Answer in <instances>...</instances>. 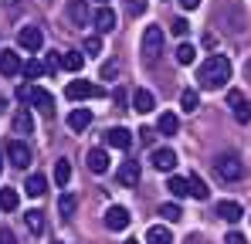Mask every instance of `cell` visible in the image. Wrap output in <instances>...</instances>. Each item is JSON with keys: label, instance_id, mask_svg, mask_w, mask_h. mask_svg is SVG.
I'll use <instances>...</instances> for the list:
<instances>
[{"label": "cell", "instance_id": "cell-1", "mask_svg": "<svg viewBox=\"0 0 251 244\" xmlns=\"http://www.w3.org/2000/svg\"><path fill=\"white\" fill-rule=\"evenodd\" d=\"M197 81H201L204 88H224V85L231 81V61H227L224 54H210L207 61L201 65Z\"/></svg>", "mask_w": 251, "mask_h": 244}, {"label": "cell", "instance_id": "cell-2", "mask_svg": "<svg viewBox=\"0 0 251 244\" xmlns=\"http://www.w3.org/2000/svg\"><path fill=\"white\" fill-rule=\"evenodd\" d=\"M210 166H214L217 180H224V183H238L245 176V166H241V156L238 153H221V156H214Z\"/></svg>", "mask_w": 251, "mask_h": 244}, {"label": "cell", "instance_id": "cell-3", "mask_svg": "<svg viewBox=\"0 0 251 244\" xmlns=\"http://www.w3.org/2000/svg\"><path fill=\"white\" fill-rule=\"evenodd\" d=\"M99 95H105V92H102V85H95V81L75 78V81H68V85H65V98H72V102H82V98H99Z\"/></svg>", "mask_w": 251, "mask_h": 244}, {"label": "cell", "instance_id": "cell-4", "mask_svg": "<svg viewBox=\"0 0 251 244\" xmlns=\"http://www.w3.org/2000/svg\"><path fill=\"white\" fill-rule=\"evenodd\" d=\"M7 160L14 163L17 170H27V166H31V146L21 143V139H14V143L7 146Z\"/></svg>", "mask_w": 251, "mask_h": 244}, {"label": "cell", "instance_id": "cell-5", "mask_svg": "<svg viewBox=\"0 0 251 244\" xmlns=\"http://www.w3.org/2000/svg\"><path fill=\"white\" fill-rule=\"evenodd\" d=\"M129 220H132V217H129V210H126L123 203H112V207L105 210V227H109V231H126Z\"/></svg>", "mask_w": 251, "mask_h": 244}, {"label": "cell", "instance_id": "cell-6", "mask_svg": "<svg viewBox=\"0 0 251 244\" xmlns=\"http://www.w3.org/2000/svg\"><path fill=\"white\" fill-rule=\"evenodd\" d=\"M214 214L221 217V220H227V224H238L241 217H245V207L238 200H221L217 207H214Z\"/></svg>", "mask_w": 251, "mask_h": 244}, {"label": "cell", "instance_id": "cell-7", "mask_svg": "<svg viewBox=\"0 0 251 244\" xmlns=\"http://www.w3.org/2000/svg\"><path fill=\"white\" fill-rule=\"evenodd\" d=\"M21 72H24L21 54H17V51H0V75H3V78H14V75H21Z\"/></svg>", "mask_w": 251, "mask_h": 244}, {"label": "cell", "instance_id": "cell-8", "mask_svg": "<svg viewBox=\"0 0 251 244\" xmlns=\"http://www.w3.org/2000/svg\"><path fill=\"white\" fill-rule=\"evenodd\" d=\"M160 48H163V31L160 27H146L143 31V54L153 58V54H160Z\"/></svg>", "mask_w": 251, "mask_h": 244}, {"label": "cell", "instance_id": "cell-9", "mask_svg": "<svg viewBox=\"0 0 251 244\" xmlns=\"http://www.w3.org/2000/svg\"><path fill=\"white\" fill-rule=\"evenodd\" d=\"M150 163H153L156 170H163V173H170V170L176 166V153H173L170 146H160V149H153V153H150Z\"/></svg>", "mask_w": 251, "mask_h": 244}, {"label": "cell", "instance_id": "cell-10", "mask_svg": "<svg viewBox=\"0 0 251 244\" xmlns=\"http://www.w3.org/2000/svg\"><path fill=\"white\" fill-rule=\"evenodd\" d=\"M17 41H21V48H24V51H41L44 34H41V27H21Z\"/></svg>", "mask_w": 251, "mask_h": 244}, {"label": "cell", "instance_id": "cell-11", "mask_svg": "<svg viewBox=\"0 0 251 244\" xmlns=\"http://www.w3.org/2000/svg\"><path fill=\"white\" fill-rule=\"evenodd\" d=\"M105 143H109L112 149H129V146H132V136H129V129H123V125H112V129L105 132Z\"/></svg>", "mask_w": 251, "mask_h": 244}, {"label": "cell", "instance_id": "cell-12", "mask_svg": "<svg viewBox=\"0 0 251 244\" xmlns=\"http://www.w3.org/2000/svg\"><path fill=\"white\" fill-rule=\"evenodd\" d=\"M116 21H119V17H116V10H112V7H99V10H95V27H99L102 34L116 31Z\"/></svg>", "mask_w": 251, "mask_h": 244}, {"label": "cell", "instance_id": "cell-13", "mask_svg": "<svg viewBox=\"0 0 251 244\" xmlns=\"http://www.w3.org/2000/svg\"><path fill=\"white\" fill-rule=\"evenodd\" d=\"M132 109H136L139 116L153 112V109H156V98H153V92H146V88H136V95H132Z\"/></svg>", "mask_w": 251, "mask_h": 244}, {"label": "cell", "instance_id": "cell-14", "mask_svg": "<svg viewBox=\"0 0 251 244\" xmlns=\"http://www.w3.org/2000/svg\"><path fill=\"white\" fill-rule=\"evenodd\" d=\"M31 105H34L38 112H44L48 119H51V112H54V98H51V92H44V88H34V92H31Z\"/></svg>", "mask_w": 251, "mask_h": 244}, {"label": "cell", "instance_id": "cell-15", "mask_svg": "<svg viewBox=\"0 0 251 244\" xmlns=\"http://www.w3.org/2000/svg\"><path fill=\"white\" fill-rule=\"evenodd\" d=\"M68 21H72L75 27H85V24H88V3H85V0H72V3H68Z\"/></svg>", "mask_w": 251, "mask_h": 244}, {"label": "cell", "instance_id": "cell-16", "mask_svg": "<svg viewBox=\"0 0 251 244\" xmlns=\"http://www.w3.org/2000/svg\"><path fill=\"white\" fill-rule=\"evenodd\" d=\"M65 122H68L72 132H82V129H88V122H92V112H88V109H72Z\"/></svg>", "mask_w": 251, "mask_h": 244}, {"label": "cell", "instance_id": "cell-17", "mask_svg": "<svg viewBox=\"0 0 251 244\" xmlns=\"http://www.w3.org/2000/svg\"><path fill=\"white\" fill-rule=\"evenodd\" d=\"M116 176H119V183H123V187H136V183H139V163H132V160L123 163Z\"/></svg>", "mask_w": 251, "mask_h": 244}, {"label": "cell", "instance_id": "cell-18", "mask_svg": "<svg viewBox=\"0 0 251 244\" xmlns=\"http://www.w3.org/2000/svg\"><path fill=\"white\" fill-rule=\"evenodd\" d=\"M14 132H17V136H31V132H34V119H31L27 109H21V112L14 116Z\"/></svg>", "mask_w": 251, "mask_h": 244}, {"label": "cell", "instance_id": "cell-19", "mask_svg": "<svg viewBox=\"0 0 251 244\" xmlns=\"http://www.w3.org/2000/svg\"><path fill=\"white\" fill-rule=\"evenodd\" d=\"M88 170L92 173H105L109 170V153L105 149H88Z\"/></svg>", "mask_w": 251, "mask_h": 244}, {"label": "cell", "instance_id": "cell-20", "mask_svg": "<svg viewBox=\"0 0 251 244\" xmlns=\"http://www.w3.org/2000/svg\"><path fill=\"white\" fill-rule=\"evenodd\" d=\"M44 190H48V176H41V173L27 176V183H24V194L27 197H44Z\"/></svg>", "mask_w": 251, "mask_h": 244}, {"label": "cell", "instance_id": "cell-21", "mask_svg": "<svg viewBox=\"0 0 251 244\" xmlns=\"http://www.w3.org/2000/svg\"><path fill=\"white\" fill-rule=\"evenodd\" d=\"M156 129H160V136H176V129H180L176 112H163V116L156 119Z\"/></svg>", "mask_w": 251, "mask_h": 244}, {"label": "cell", "instance_id": "cell-22", "mask_svg": "<svg viewBox=\"0 0 251 244\" xmlns=\"http://www.w3.org/2000/svg\"><path fill=\"white\" fill-rule=\"evenodd\" d=\"M167 190L173 197H190V176H170Z\"/></svg>", "mask_w": 251, "mask_h": 244}, {"label": "cell", "instance_id": "cell-23", "mask_svg": "<svg viewBox=\"0 0 251 244\" xmlns=\"http://www.w3.org/2000/svg\"><path fill=\"white\" fill-rule=\"evenodd\" d=\"M146 244H173V234H170L163 224H153L146 231Z\"/></svg>", "mask_w": 251, "mask_h": 244}, {"label": "cell", "instance_id": "cell-24", "mask_svg": "<svg viewBox=\"0 0 251 244\" xmlns=\"http://www.w3.org/2000/svg\"><path fill=\"white\" fill-rule=\"evenodd\" d=\"M61 68L78 75V72L85 68V54H78V51H68V54H61Z\"/></svg>", "mask_w": 251, "mask_h": 244}, {"label": "cell", "instance_id": "cell-25", "mask_svg": "<svg viewBox=\"0 0 251 244\" xmlns=\"http://www.w3.org/2000/svg\"><path fill=\"white\" fill-rule=\"evenodd\" d=\"M197 105H201L197 88H183V95H180V109H183V112H197Z\"/></svg>", "mask_w": 251, "mask_h": 244}, {"label": "cell", "instance_id": "cell-26", "mask_svg": "<svg viewBox=\"0 0 251 244\" xmlns=\"http://www.w3.org/2000/svg\"><path fill=\"white\" fill-rule=\"evenodd\" d=\"M68 180H72V163L58 160L54 163V183H58V187H68Z\"/></svg>", "mask_w": 251, "mask_h": 244}, {"label": "cell", "instance_id": "cell-27", "mask_svg": "<svg viewBox=\"0 0 251 244\" xmlns=\"http://www.w3.org/2000/svg\"><path fill=\"white\" fill-rule=\"evenodd\" d=\"M24 224H27L31 234H41L44 231V214L41 210H27V214H24Z\"/></svg>", "mask_w": 251, "mask_h": 244}, {"label": "cell", "instance_id": "cell-28", "mask_svg": "<svg viewBox=\"0 0 251 244\" xmlns=\"http://www.w3.org/2000/svg\"><path fill=\"white\" fill-rule=\"evenodd\" d=\"M17 203H21L17 190H10V187H3V190H0V210H17Z\"/></svg>", "mask_w": 251, "mask_h": 244}, {"label": "cell", "instance_id": "cell-29", "mask_svg": "<svg viewBox=\"0 0 251 244\" xmlns=\"http://www.w3.org/2000/svg\"><path fill=\"white\" fill-rule=\"evenodd\" d=\"M197 61V48L194 44H180L176 48V65H194Z\"/></svg>", "mask_w": 251, "mask_h": 244}, {"label": "cell", "instance_id": "cell-30", "mask_svg": "<svg viewBox=\"0 0 251 244\" xmlns=\"http://www.w3.org/2000/svg\"><path fill=\"white\" fill-rule=\"evenodd\" d=\"M190 197H194V200H207V197H210L207 183H204L201 176H190Z\"/></svg>", "mask_w": 251, "mask_h": 244}, {"label": "cell", "instance_id": "cell-31", "mask_svg": "<svg viewBox=\"0 0 251 244\" xmlns=\"http://www.w3.org/2000/svg\"><path fill=\"white\" fill-rule=\"evenodd\" d=\"M44 72H48V68H44L41 61H27V65H24V78H31V81H34V78H41Z\"/></svg>", "mask_w": 251, "mask_h": 244}, {"label": "cell", "instance_id": "cell-32", "mask_svg": "<svg viewBox=\"0 0 251 244\" xmlns=\"http://www.w3.org/2000/svg\"><path fill=\"white\" fill-rule=\"evenodd\" d=\"M58 210H61V217H72V214H75V197L65 194V197L58 200Z\"/></svg>", "mask_w": 251, "mask_h": 244}, {"label": "cell", "instance_id": "cell-33", "mask_svg": "<svg viewBox=\"0 0 251 244\" xmlns=\"http://www.w3.org/2000/svg\"><path fill=\"white\" fill-rule=\"evenodd\" d=\"M160 217H167V220H180V207H176V203H163V207H160Z\"/></svg>", "mask_w": 251, "mask_h": 244}, {"label": "cell", "instance_id": "cell-34", "mask_svg": "<svg viewBox=\"0 0 251 244\" xmlns=\"http://www.w3.org/2000/svg\"><path fill=\"white\" fill-rule=\"evenodd\" d=\"M170 31H173V34H176V38H187V31H190V24H187V21H183V17H176V21H173V24H170Z\"/></svg>", "mask_w": 251, "mask_h": 244}, {"label": "cell", "instance_id": "cell-35", "mask_svg": "<svg viewBox=\"0 0 251 244\" xmlns=\"http://www.w3.org/2000/svg\"><path fill=\"white\" fill-rule=\"evenodd\" d=\"M234 116H238V122H251V102L238 105V109H234Z\"/></svg>", "mask_w": 251, "mask_h": 244}, {"label": "cell", "instance_id": "cell-36", "mask_svg": "<svg viewBox=\"0 0 251 244\" xmlns=\"http://www.w3.org/2000/svg\"><path fill=\"white\" fill-rule=\"evenodd\" d=\"M85 51L88 54H102V38H88L85 41Z\"/></svg>", "mask_w": 251, "mask_h": 244}, {"label": "cell", "instance_id": "cell-37", "mask_svg": "<svg viewBox=\"0 0 251 244\" xmlns=\"http://www.w3.org/2000/svg\"><path fill=\"white\" fill-rule=\"evenodd\" d=\"M31 92H34V85H21V88H17V98L31 105Z\"/></svg>", "mask_w": 251, "mask_h": 244}, {"label": "cell", "instance_id": "cell-38", "mask_svg": "<svg viewBox=\"0 0 251 244\" xmlns=\"http://www.w3.org/2000/svg\"><path fill=\"white\" fill-rule=\"evenodd\" d=\"M227 105H231V109L245 105V95H241V92H227Z\"/></svg>", "mask_w": 251, "mask_h": 244}, {"label": "cell", "instance_id": "cell-39", "mask_svg": "<svg viewBox=\"0 0 251 244\" xmlns=\"http://www.w3.org/2000/svg\"><path fill=\"white\" fill-rule=\"evenodd\" d=\"M129 14H146V0H129Z\"/></svg>", "mask_w": 251, "mask_h": 244}, {"label": "cell", "instance_id": "cell-40", "mask_svg": "<svg viewBox=\"0 0 251 244\" xmlns=\"http://www.w3.org/2000/svg\"><path fill=\"white\" fill-rule=\"evenodd\" d=\"M224 244H248V241H245V234H238V231H227V234H224Z\"/></svg>", "mask_w": 251, "mask_h": 244}, {"label": "cell", "instance_id": "cell-41", "mask_svg": "<svg viewBox=\"0 0 251 244\" xmlns=\"http://www.w3.org/2000/svg\"><path fill=\"white\" fill-rule=\"evenodd\" d=\"M102 78H116V61H105V65H102Z\"/></svg>", "mask_w": 251, "mask_h": 244}, {"label": "cell", "instance_id": "cell-42", "mask_svg": "<svg viewBox=\"0 0 251 244\" xmlns=\"http://www.w3.org/2000/svg\"><path fill=\"white\" fill-rule=\"evenodd\" d=\"M0 244H17V238H14V231L0 227Z\"/></svg>", "mask_w": 251, "mask_h": 244}, {"label": "cell", "instance_id": "cell-43", "mask_svg": "<svg viewBox=\"0 0 251 244\" xmlns=\"http://www.w3.org/2000/svg\"><path fill=\"white\" fill-rule=\"evenodd\" d=\"M153 136H156L153 129H139V143H146V146H150V143H153Z\"/></svg>", "mask_w": 251, "mask_h": 244}, {"label": "cell", "instance_id": "cell-44", "mask_svg": "<svg viewBox=\"0 0 251 244\" xmlns=\"http://www.w3.org/2000/svg\"><path fill=\"white\" fill-rule=\"evenodd\" d=\"M180 7H183V10H197V7H201V0H180Z\"/></svg>", "mask_w": 251, "mask_h": 244}, {"label": "cell", "instance_id": "cell-45", "mask_svg": "<svg viewBox=\"0 0 251 244\" xmlns=\"http://www.w3.org/2000/svg\"><path fill=\"white\" fill-rule=\"evenodd\" d=\"M245 78L251 81V58H248V65H245Z\"/></svg>", "mask_w": 251, "mask_h": 244}, {"label": "cell", "instance_id": "cell-46", "mask_svg": "<svg viewBox=\"0 0 251 244\" xmlns=\"http://www.w3.org/2000/svg\"><path fill=\"white\" fill-rule=\"evenodd\" d=\"M3 105H7V102H3V95H0V112H3Z\"/></svg>", "mask_w": 251, "mask_h": 244}, {"label": "cell", "instance_id": "cell-47", "mask_svg": "<svg viewBox=\"0 0 251 244\" xmlns=\"http://www.w3.org/2000/svg\"><path fill=\"white\" fill-rule=\"evenodd\" d=\"M99 3H102V7H109V0H99Z\"/></svg>", "mask_w": 251, "mask_h": 244}, {"label": "cell", "instance_id": "cell-48", "mask_svg": "<svg viewBox=\"0 0 251 244\" xmlns=\"http://www.w3.org/2000/svg\"><path fill=\"white\" fill-rule=\"evenodd\" d=\"M126 244H139V241H132V238H129V241H126Z\"/></svg>", "mask_w": 251, "mask_h": 244}, {"label": "cell", "instance_id": "cell-49", "mask_svg": "<svg viewBox=\"0 0 251 244\" xmlns=\"http://www.w3.org/2000/svg\"><path fill=\"white\" fill-rule=\"evenodd\" d=\"M0 170H3V156H0Z\"/></svg>", "mask_w": 251, "mask_h": 244}]
</instances>
